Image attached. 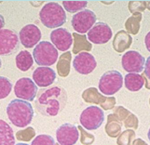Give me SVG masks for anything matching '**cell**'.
Returning a JSON list of instances; mask_svg holds the SVG:
<instances>
[{
    "label": "cell",
    "mask_w": 150,
    "mask_h": 145,
    "mask_svg": "<svg viewBox=\"0 0 150 145\" xmlns=\"http://www.w3.org/2000/svg\"><path fill=\"white\" fill-rule=\"evenodd\" d=\"M35 101V109L44 116H55L64 110L67 102V93L61 87L40 89Z\"/></svg>",
    "instance_id": "6da1fadb"
},
{
    "label": "cell",
    "mask_w": 150,
    "mask_h": 145,
    "mask_svg": "<svg viewBox=\"0 0 150 145\" xmlns=\"http://www.w3.org/2000/svg\"><path fill=\"white\" fill-rule=\"evenodd\" d=\"M8 117L14 126L18 127H27L32 122L34 109L29 101L23 100H12L7 107Z\"/></svg>",
    "instance_id": "7a4b0ae2"
},
{
    "label": "cell",
    "mask_w": 150,
    "mask_h": 145,
    "mask_svg": "<svg viewBox=\"0 0 150 145\" xmlns=\"http://www.w3.org/2000/svg\"><path fill=\"white\" fill-rule=\"evenodd\" d=\"M39 19L47 28L61 27L66 22V13L61 5L56 2H50L41 8Z\"/></svg>",
    "instance_id": "3957f363"
},
{
    "label": "cell",
    "mask_w": 150,
    "mask_h": 145,
    "mask_svg": "<svg viewBox=\"0 0 150 145\" xmlns=\"http://www.w3.org/2000/svg\"><path fill=\"white\" fill-rule=\"evenodd\" d=\"M33 58L38 65L49 67L57 61L58 50L51 43L48 41H42L34 49Z\"/></svg>",
    "instance_id": "277c9868"
},
{
    "label": "cell",
    "mask_w": 150,
    "mask_h": 145,
    "mask_svg": "<svg viewBox=\"0 0 150 145\" xmlns=\"http://www.w3.org/2000/svg\"><path fill=\"white\" fill-rule=\"evenodd\" d=\"M123 85V77L120 72L111 70L105 72L99 80V89L105 96H112Z\"/></svg>",
    "instance_id": "5b68a950"
},
{
    "label": "cell",
    "mask_w": 150,
    "mask_h": 145,
    "mask_svg": "<svg viewBox=\"0 0 150 145\" xmlns=\"http://www.w3.org/2000/svg\"><path fill=\"white\" fill-rule=\"evenodd\" d=\"M105 115L98 106H90L81 113L79 121L81 126L88 130H95L102 126Z\"/></svg>",
    "instance_id": "8992f818"
},
{
    "label": "cell",
    "mask_w": 150,
    "mask_h": 145,
    "mask_svg": "<svg viewBox=\"0 0 150 145\" xmlns=\"http://www.w3.org/2000/svg\"><path fill=\"white\" fill-rule=\"evenodd\" d=\"M96 20V15L92 10L83 9L72 17L71 24L76 32L85 34L93 27Z\"/></svg>",
    "instance_id": "52a82bcc"
},
{
    "label": "cell",
    "mask_w": 150,
    "mask_h": 145,
    "mask_svg": "<svg viewBox=\"0 0 150 145\" xmlns=\"http://www.w3.org/2000/svg\"><path fill=\"white\" fill-rule=\"evenodd\" d=\"M14 93L20 100L33 101L38 95V87L35 83L28 77L20 78L14 87Z\"/></svg>",
    "instance_id": "ba28073f"
},
{
    "label": "cell",
    "mask_w": 150,
    "mask_h": 145,
    "mask_svg": "<svg viewBox=\"0 0 150 145\" xmlns=\"http://www.w3.org/2000/svg\"><path fill=\"white\" fill-rule=\"evenodd\" d=\"M121 63L123 69L126 72H129L130 74L131 72L138 74V72H143L146 60L137 51L130 50L122 56Z\"/></svg>",
    "instance_id": "9c48e42d"
},
{
    "label": "cell",
    "mask_w": 150,
    "mask_h": 145,
    "mask_svg": "<svg viewBox=\"0 0 150 145\" xmlns=\"http://www.w3.org/2000/svg\"><path fill=\"white\" fill-rule=\"evenodd\" d=\"M19 48V36L10 29L0 30V55L13 53Z\"/></svg>",
    "instance_id": "30bf717a"
},
{
    "label": "cell",
    "mask_w": 150,
    "mask_h": 145,
    "mask_svg": "<svg viewBox=\"0 0 150 145\" xmlns=\"http://www.w3.org/2000/svg\"><path fill=\"white\" fill-rule=\"evenodd\" d=\"M112 35L113 33L109 25L105 23H97L88 32L87 37L91 43L102 45L107 43L111 39Z\"/></svg>",
    "instance_id": "8fae6325"
},
{
    "label": "cell",
    "mask_w": 150,
    "mask_h": 145,
    "mask_svg": "<svg viewBox=\"0 0 150 145\" xmlns=\"http://www.w3.org/2000/svg\"><path fill=\"white\" fill-rule=\"evenodd\" d=\"M56 139L60 145H74L79 139V129L72 124H63L57 128Z\"/></svg>",
    "instance_id": "7c38bea8"
},
{
    "label": "cell",
    "mask_w": 150,
    "mask_h": 145,
    "mask_svg": "<svg viewBox=\"0 0 150 145\" xmlns=\"http://www.w3.org/2000/svg\"><path fill=\"white\" fill-rule=\"evenodd\" d=\"M82 98H83L86 102L99 104L105 110H110V109H113L116 105L115 98L103 96L98 92L95 87H91V89H86L83 92V94H82Z\"/></svg>",
    "instance_id": "4fadbf2b"
},
{
    "label": "cell",
    "mask_w": 150,
    "mask_h": 145,
    "mask_svg": "<svg viewBox=\"0 0 150 145\" xmlns=\"http://www.w3.org/2000/svg\"><path fill=\"white\" fill-rule=\"evenodd\" d=\"M41 31L35 24H27L21 29L19 33V39L23 46L27 49L33 48L38 44L41 39Z\"/></svg>",
    "instance_id": "5bb4252c"
},
{
    "label": "cell",
    "mask_w": 150,
    "mask_h": 145,
    "mask_svg": "<svg viewBox=\"0 0 150 145\" xmlns=\"http://www.w3.org/2000/svg\"><path fill=\"white\" fill-rule=\"evenodd\" d=\"M75 70L81 75H89L93 72L97 66L96 60L91 54L88 52H80L73 61Z\"/></svg>",
    "instance_id": "9a60e30c"
},
{
    "label": "cell",
    "mask_w": 150,
    "mask_h": 145,
    "mask_svg": "<svg viewBox=\"0 0 150 145\" xmlns=\"http://www.w3.org/2000/svg\"><path fill=\"white\" fill-rule=\"evenodd\" d=\"M50 40L57 49L66 51L71 48L73 43V36L68 30L64 28H57L50 33Z\"/></svg>",
    "instance_id": "2e32d148"
},
{
    "label": "cell",
    "mask_w": 150,
    "mask_h": 145,
    "mask_svg": "<svg viewBox=\"0 0 150 145\" xmlns=\"http://www.w3.org/2000/svg\"><path fill=\"white\" fill-rule=\"evenodd\" d=\"M33 79L37 86L46 87L53 84L56 79V72L50 67H38L33 72Z\"/></svg>",
    "instance_id": "e0dca14e"
},
{
    "label": "cell",
    "mask_w": 150,
    "mask_h": 145,
    "mask_svg": "<svg viewBox=\"0 0 150 145\" xmlns=\"http://www.w3.org/2000/svg\"><path fill=\"white\" fill-rule=\"evenodd\" d=\"M132 42V36L126 31H118L113 40V48L117 52H123L131 46Z\"/></svg>",
    "instance_id": "ac0fdd59"
},
{
    "label": "cell",
    "mask_w": 150,
    "mask_h": 145,
    "mask_svg": "<svg viewBox=\"0 0 150 145\" xmlns=\"http://www.w3.org/2000/svg\"><path fill=\"white\" fill-rule=\"evenodd\" d=\"M0 145H15L13 129L2 119H0Z\"/></svg>",
    "instance_id": "d6986e66"
},
{
    "label": "cell",
    "mask_w": 150,
    "mask_h": 145,
    "mask_svg": "<svg viewBox=\"0 0 150 145\" xmlns=\"http://www.w3.org/2000/svg\"><path fill=\"white\" fill-rule=\"evenodd\" d=\"M124 83H125L126 89L130 91H138L140 90L144 85V79L143 75L139 74H128L124 77Z\"/></svg>",
    "instance_id": "ffe728a7"
},
{
    "label": "cell",
    "mask_w": 150,
    "mask_h": 145,
    "mask_svg": "<svg viewBox=\"0 0 150 145\" xmlns=\"http://www.w3.org/2000/svg\"><path fill=\"white\" fill-rule=\"evenodd\" d=\"M15 61H16V66L19 70L23 72H26L33 66L34 59L29 51L22 50V51H20L19 54L16 56Z\"/></svg>",
    "instance_id": "44dd1931"
},
{
    "label": "cell",
    "mask_w": 150,
    "mask_h": 145,
    "mask_svg": "<svg viewBox=\"0 0 150 145\" xmlns=\"http://www.w3.org/2000/svg\"><path fill=\"white\" fill-rule=\"evenodd\" d=\"M70 61H71V53L66 52L61 56L59 63L57 64V70L58 74L61 76H66L69 75L70 72Z\"/></svg>",
    "instance_id": "7402d4cb"
},
{
    "label": "cell",
    "mask_w": 150,
    "mask_h": 145,
    "mask_svg": "<svg viewBox=\"0 0 150 145\" xmlns=\"http://www.w3.org/2000/svg\"><path fill=\"white\" fill-rule=\"evenodd\" d=\"M141 20H142L141 13H133L132 16L127 20V22L125 23V27L128 31V34L130 33L132 34H136L139 32Z\"/></svg>",
    "instance_id": "603a6c76"
},
{
    "label": "cell",
    "mask_w": 150,
    "mask_h": 145,
    "mask_svg": "<svg viewBox=\"0 0 150 145\" xmlns=\"http://www.w3.org/2000/svg\"><path fill=\"white\" fill-rule=\"evenodd\" d=\"M75 38V46H74V53H79L81 50H91V44L87 41V36L85 34L80 35L77 34H73Z\"/></svg>",
    "instance_id": "cb8c5ba5"
},
{
    "label": "cell",
    "mask_w": 150,
    "mask_h": 145,
    "mask_svg": "<svg viewBox=\"0 0 150 145\" xmlns=\"http://www.w3.org/2000/svg\"><path fill=\"white\" fill-rule=\"evenodd\" d=\"M131 115V113L122 106H118L114 109V113L107 116V122L109 121H117L121 123Z\"/></svg>",
    "instance_id": "d4e9b609"
},
{
    "label": "cell",
    "mask_w": 150,
    "mask_h": 145,
    "mask_svg": "<svg viewBox=\"0 0 150 145\" xmlns=\"http://www.w3.org/2000/svg\"><path fill=\"white\" fill-rule=\"evenodd\" d=\"M64 8L68 12L75 13L79 12L81 10H83L88 5L87 1H63Z\"/></svg>",
    "instance_id": "484cf974"
},
{
    "label": "cell",
    "mask_w": 150,
    "mask_h": 145,
    "mask_svg": "<svg viewBox=\"0 0 150 145\" xmlns=\"http://www.w3.org/2000/svg\"><path fill=\"white\" fill-rule=\"evenodd\" d=\"M135 139V132L132 129H126L125 131L120 134L117 143V145H131Z\"/></svg>",
    "instance_id": "4316f807"
},
{
    "label": "cell",
    "mask_w": 150,
    "mask_h": 145,
    "mask_svg": "<svg viewBox=\"0 0 150 145\" xmlns=\"http://www.w3.org/2000/svg\"><path fill=\"white\" fill-rule=\"evenodd\" d=\"M121 131V123L117 121H109L105 126V132L111 138H117L120 136Z\"/></svg>",
    "instance_id": "83f0119b"
},
{
    "label": "cell",
    "mask_w": 150,
    "mask_h": 145,
    "mask_svg": "<svg viewBox=\"0 0 150 145\" xmlns=\"http://www.w3.org/2000/svg\"><path fill=\"white\" fill-rule=\"evenodd\" d=\"M12 89V84L8 78L0 76V100L7 98Z\"/></svg>",
    "instance_id": "f1b7e54d"
},
{
    "label": "cell",
    "mask_w": 150,
    "mask_h": 145,
    "mask_svg": "<svg viewBox=\"0 0 150 145\" xmlns=\"http://www.w3.org/2000/svg\"><path fill=\"white\" fill-rule=\"evenodd\" d=\"M31 145H56L54 139L47 135V134H41V135H38L35 137Z\"/></svg>",
    "instance_id": "f546056e"
},
{
    "label": "cell",
    "mask_w": 150,
    "mask_h": 145,
    "mask_svg": "<svg viewBox=\"0 0 150 145\" xmlns=\"http://www.w3.org/2000/svg\"><path fill=\"white\" fill-rule=\"evenodd\" d=\"M35 136V131L31 127H28L27 128L23 129V130H20L16 133V139H19V141H29Z\"/></svg>",
    "instance_id": "4dcf8cb0"
},
{
    "label": "cell",
    "mask_w": 150,
    "mask_h": 145,
    "mask_svg": "<svg viewBox=\"0 0 150 145\" xmlns=\"http://www.w3.org/2000/svg\"><path fill=\"white\" fill-rule=\"evenodd\" d=\"M77 129L81 132V139H80V141L82 144L84 145H91L94 142V136L91 135V134L88 133L87 131H85L82 127H77Z\"/></svg>",
    "instance_id": "1f68e13d"
},
{
    "label": "cell",
    "mask_w": 150,
    "mask_h": 145,
    "mask_svg": "<svg viewBox=\"0 0 150 145\" xmlns=\"http://www.w3.org/2000/svg\"><path fill=\"white\" fill-rule=\"evenodd\" d=\"M129 8L132 13H141L146 8V1H131Z\"/></svg>",
    "instance_id": "d6a6232c"
},
{
    "label": "cell",
    "mask_w": 150,
    "mask_h": 145,
    "mask_svg": "<svg viewBox=\"0 0 150 145\" xmlns=\"http://www.w3.org/2000/svg\"><path fill=\"white\" fill-rule=\"evenodd\" d=\"M124 126L127 128L132 127L134 129H137L138 128V118L134 115H132V113H131V115L124 120Z\"/></svg>",
    "instance_id": "836d02e7"
},
{
    "label": "cell",
    "mask_w": 150,
    "mask_h": 145,
    "mask_svg": "<svg viewBox=\"0 0 150 145\" xmlns=\"http://www.w3.org/2000/svg\"><path fill=\"white\" fill-rule=\"evenodd\" d=\"M144 76L147 77V80H150V57H148L147 60L146 61V63H144V72L143 74Z\"/></svg>",
    "instance_id": "e575fe53"
},
{
    "label": "cell",
    "mask_w": 150,
    "mask_h": 145,
    "mask_svg": "<svg viewBox=\"0 0 150 145\" xmlns=\"http://www.w3.org/2000/svg\"><path fill=\"white\" fill-rule=\"evenodd\" d=\"M144 43H146V49L150 52V32L147 33V34L146 35V38H144Z\"/></svg>",
    "instance_id": "d590c367"
},
{
    "label": "cell",
    "mask_w": 150,
    "mask_h": 145,
    "mask_svg": "<svg viewBox=\"0 0 150 145\" xmlns=\"http://www.w3.org/2000/svg\"><path fill=\"white\" fill-rule=\"evenodd\" d=\"M132 145H148L146 141H144L142 139H135L132 142Z\"/></svg>",
    "instance_id": "8d00e7d4"
},
{
    "label": "cell",
    "mask_w": 150,
    "mask_h": 145,
    "mask_svg": "<svg viewBox=\"0 0 150 145\" xmlns=\"http://www.w3.org/2000/svg\"><path fill=\"white\" fill-rule=\"evenodd\" d=\"M4 26H5V19L2 15L0 14V30H2Z\"/></svg>",
    "instance_id": "74e56055"
},
{
    "label": "cell",
    "mask_w": 150,
    "mask_h": 145,
    "mask_svg": "<svg viewBox=\"0 0 150 145\" xmlns=\"http://www.w3.org/2000/svg\"><path fill=\"white\" fill-rule=\"evenodd\" d=\"M147 137H148L149 141H150V128H149V130H148V133H147Z\"/></svg>",
    "instance_id": "f35d334b"
},
{
    "label": "cell",
    "mask_w": 150,
    "mask_h": 145,
    "mask_svg": "<svg viewBox=\"0 0 150 145\" xmlns=\"http://www.w3.org/2000/svg\"><path fill=\"white\" fill-rule=\"evenodd\" d=\"M16 145H28V144H26V143H17Z\"/></svg>",
    "instance_id": "ab89813d"
},
{
    "label": "cell",
    "mask_w": 150,
    "mask_h": 145,
    "mask_svg": "<svg viewBox=\"0 0 150 145\" xmlns=\"http://www.w3.org/2000/svg\"><path fill=\"white\" fill-rule=\"evenodd\" d=\"M148 3L150 4V2H148ZM146 7L147 8H149V9H150V5H146Z\"/></svg>",
    "instance_id": "60d3db41"
},
{
    "label": "cell",
    "mask_w": 150,
    "mask_h": 145,
    "mask_svg": "<svg viewBox=\"0 0 150 145\" xmlns=\"http://www.w3.org/2000/svg\"><path fill=\"white\" fill-rule=\"evenodd\" d=\"M1 65H2V61H1V59H0V68H1Z\"/></svg>",
    "instance_id": "b9f144b4"
},
{
    "label": "cell",
    "mask_w": 150,
    "mask_h": 145,
    "mask_svg": "<svg viewBox=\"0 0 150 145\" xmlns=\"http://www.w3.org/2000/svg\"><path fill=\"white\" fill-rule=\"evenodd\" d=\"M56 145H60V144H59V143H58V144H56Z\"/></svg>",
    "instance_id": "7bdbcfd3"
},
{
    "label": "cell",
    "mask_w": 150,
    "mask_h": 145,
    "mask_svg": "<svg viewBox=\"0 0 150 145\" xmlns=\"http://www.w3.org/2000/svg\"><path fill=\"white\" fill-rule=\"evenodd\" d=\"M149 103H150V100H149Z\"/></svg>",
    "instance_id": "ee69618b"
}]
</instances>
